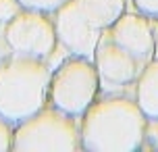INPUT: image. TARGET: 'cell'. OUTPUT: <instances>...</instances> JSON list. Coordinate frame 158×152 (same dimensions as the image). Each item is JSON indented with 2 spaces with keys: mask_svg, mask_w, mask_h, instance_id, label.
I'll use <instances>...</instances> for the list:
<instances>
[{
  "mask_svg": "<svg viewBox=\"0 0 158 152\" xmlns=\"http://www.w3.org/2000/svg\"><path fill=\"white\" fill-rule=\"evenodd\" d=\"M148 117L135 96L104 92L81 117V150L87 152H135L142 148Z\"/></svg>",
  "mask_w": 158,
  "mask_h": 152,
  "instance_id": "obj_1",
  "label": "cell"
},
{
  "mask_svg": "<svg viewBox=\"0 0 158 152\" xmlns=\"http://www.w3.org/2000/svg\"><path fill=\"white\" fill-rule=\"evenodd\" d=\"M52 69L44 58L10 54L0 63V117L21 123L48 104Z\"/></svg>",
  "mask_w": 158,
  "mask_h": 152,
  "instance_id": "obj_2",
  "label": "cell"
},
{
  "mask_svg": "<svg viewBox=\"0 0 158 152\" xmlns=\"http://www.w3.org/2000/svg\"><path fill=\"white\" fill-rule=\"evenodd\" d=\"M127 11V0H67L54 15L58 44L69 54L92 58L98 40Z\"/></svg>",
  "mask_w": 158,
  "mask_h": 152,
  "instance_id": "obj_3",
  "label": "cell"
},
{
  "mask_svg": "<svg viewBox=\"0 0 158 152\" xmlns=\"http://www.w3.org/2000/svg\"><path fill=\"white\" fill-rule=\"evenodd\" d=\"M15 152H75L81 150L79 117L46 104L29 119L15 125Z\"/></svg>",
  "mask_w": 158,
  "mask_h": 152,
  "instance_id": "obj_4",
  "label": "cell"
},
{
  "mask_svg": "<svg viewBox=\"0 0 158 152\" xmlns=\"http://www.w3.org/2000/svg\"><path fill=\"white\" fill-rule=\"evenodd\" d=\"M100 92H102V83L94 58L67 54L52 69L48 104H52L54 108L67 115L81 117L100 96Z\"/></svg>",
  "mask_w": 158,
  "mask_h": 152,
  "instance_id": "obj_5",
  "label": "cell"
},
{
  "mask_svg": "<svg viewBox=\"0 0 158 152\" xmlns=\"http://www.w3.org/2000/svg\"><path fill=\"white\" fill-rule=\"evenodd\" d=\"M6 42L13 54L48 61L58 46L54 15L38 8H21L6 27Z\"/></svg>",
  "mask_w": 158,
  "mask_h": 152,
  "instance_id": "obj_6",
  "label": "cell"
},
{
  "mask_svg": "<svg viewBox=\"0 0 158 152\" xmlns=\"http://www.w3.org/2000/svg\"><path fill=\"white\" fill-rule=\"evenodd\" d=\"M133 96L148 119H158V56L146 65L133 86Z\"/></svg>",
  "mask_w": 158,
  "mask_h": 152,
  "instance_id": "obj_7",
  "label": "cell"
},
{
  "mask_svg": "<svg viewBox=\"0 0 158 152\" xmlns=\"http://www.w3.org/2000/svg\"><path fill=\"white\" fill-rule=\"evenodd\" d=\"M21 2L19 0H0V63L6 61L10 52V46L6 42V27L10 23V19L21 11Z\"/></svg>",
  "mask_w": 158,
  "mask_h": 152,
  "instance_id": "obj_8",
  "label": "cell"
},
{
  "mask_svg": "<svg viewBox=\"0 0 158 152\" xmlns=\"http://www.w3.org/2000/svg\"><path fill=\"white\" fill-rule=\"evenodd\" d=\"M13 140H15V123L0 117V152L13 150Z\"/></svg>",
  "mask_w": 158,
  "mask_h": 152,
  "instance_id": "obj_9",
  "label": "cell"
},
{
  "mask_svg": "<svg viewBox=\"0 0 158 152\" xmlns=\"http://www.w3.org/2000/svg\"><path fill=\"white\" fill-rule=\"evenodd\" d=\"M139 150H158V119H148Z\"/></svg>",
  "mask_w": 158,
  "mask_h": 152,
  "instance_id": "obj_10",
  "label": "cell"
},
{
  "mask_svg": "<svg viewBox=\"0 0 158 152\" xmlns=\"http://www.w3.org/2000/svg\"><path fill=\"white\" fill-rule=\"evenodd\" d=\"M19 2L25 8H38V11H46V13H56L67 0H19Z\"/></svg>",
  "mask_w": 158,
  "mask_h": 152,
  "instance_id": "obj_11",
  "label": "cell"
},
{
  "mask_svg": "<svg viewBox=\"0 0 158 152\" xmlns=\"http://www.w3.org/2000/svg\"><path fill=\"white\" fill-rule=\"evenodd\" d=\"M137 13L146 15L148 19H156L158 21V0H131Z\"/></svg>",
  "mask_w": 158,
  "mask_h": 152,
  "instance_id": "obj_12",
  "label": "cell"
}]
</instances>
